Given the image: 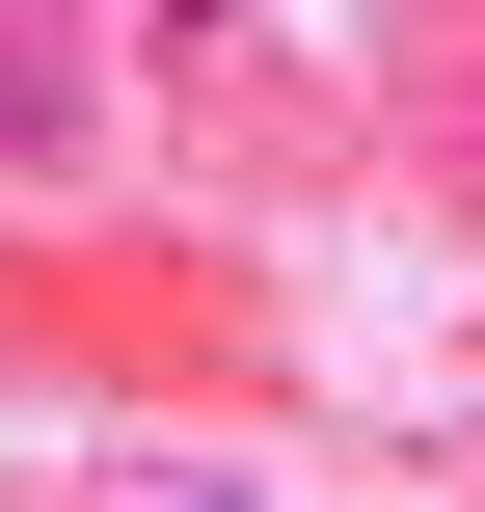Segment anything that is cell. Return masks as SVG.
Returning a JSON list of instances; mask_svg holds the SVG:
<instances>
[{
	"label": "cell",
	"mask_w": 485,
	"mask_h": 512,
	"mask_svg": "<svg viewBox=\"0 0 485 512\" xmlns=\"http://www.w3.org/2000/svg\"><path fill=\"white\" fill-rule=\"evenodd\" d=\"M135 27H162V54H243V0H135Z\"/></svg>",
	"instance_id": "cell-1"
}]
</instances>
